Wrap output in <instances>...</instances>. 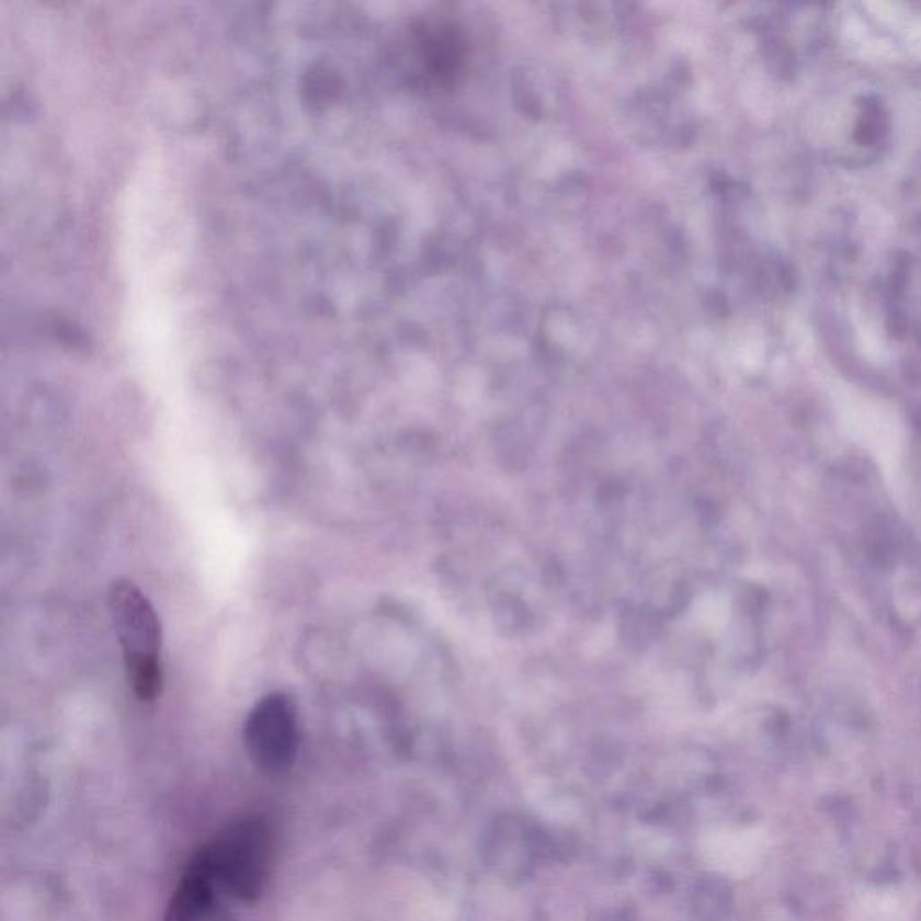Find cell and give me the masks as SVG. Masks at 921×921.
Listing matches in <instances>:
<instances>
[{"label":"cell","mask_w":921,"mask_h":921,"mask_svg":"<svg viewBox=\"0 0 921 921\" xmlns=\"http://www.w3.org/2000/svg\"><path fill=\"white\" fill-rule=\"evenodd\" d=\"M911 906L895 889L864 892L855 906V921H909Z\"/></svg>","instance_id":"cell-5"},{"label":"cell","mask_w":921,"mask_h":921,"mask_svg":"<svg viewBox=\"0 0 921 921\" xmlns=\"http://www.w3.org/2000/svg\"><path fill=\"white\" fill-rule=\"evenodd\" d=\"M243 741L260 771L281 776L296 765L299 752L297 707L286 693H269L247 716Z\"/></svg>","instance_id":"cell-3"},{"label":"cell","mask_w":921,"mask_h":921,"mask_svg":"<svg viewBox=\"0 0 921 921\" xmlns=\"http://www.w3.org/2000/svg\"><path fill=\"white\" fill-rule=\"evenodd\" d=\"M272 853L269 825L261 817H243L221 830L195 856L224 895L252 906L265 889Z\"/></svg>","instance_id":"cell-1"},{"label":"cell","mask_w":921,"mask_h":921,"mask_svg":"<svg viewBox=\"0 0 921 921\" xmlns=\"http://www.w3.org/2000/svg\"><path fill=\"white\" fill-rule=\"evenodd\" d=\"M867 552H869V558L875 561L876 566H892L895 558H897V541L889 531L876 526L872 536H869Z\"/></svg>","instance_id":"cell-6"},{"label":"cell","mask_w":921,"mask_h":921,"mask_svg":"<svg viewBox=\"0 0 921 921\" xmlns=\"http://www.w3.org/2000/svg\"><path fill=\"white\" fill-rule=\"evenodd\" d=\"M914 423H917L918 431L921 432V409H920V411H918L917 420H914Z\"/></svg>","instance_id":"cell-7"},{"label":"cell","mask_w":921,"mask_h":921,"mask_svg":"<svg viewBox=\"0 0 921 921\" xmlns=\"http://www.w3.org/2000/svg\"><path fill=\"white\" fill-rule=\"evenodd\" d=\"M109 609L132 690L140 701H154L162 686V632L156 609L128 580L112 583Z\"/></svg>","instance_id":"cell-2"},{"label":"cell","mask_w":921,"mask_h":921,"mask_svg":"<svg viewBox=\"0 0 921 921\" xmlns=\"http://www.w3.org/2000/svg\"><path fill=\"white\" fill-rule=\"evenodd\" d=\"M221 895L204 864L193 856L173 892L164 921H238Z\"/></svg>","instance_id":"cell-4"}]
</instances>
